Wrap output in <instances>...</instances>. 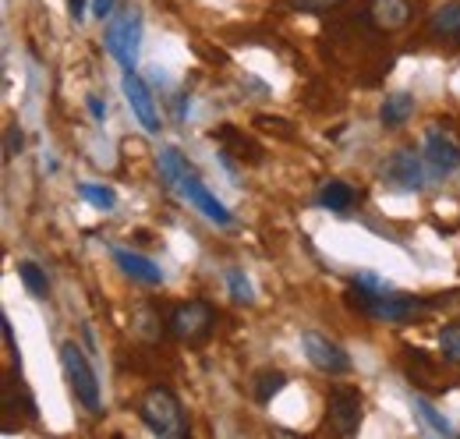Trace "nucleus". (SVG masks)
Returning a JSON list of instances; mask_svg holds the SVG:
<instances>
[{
  "label": "nucleus",
  "instance_id": "1",
  "mask_svg": "<svg viewBox=\"0 0 460 439\" xmlns=\"http://www.w3.org/2000/svg\"><path fill=\"white\" fill-rule=\"evenodd\" d=\"M138 418L153 436L164 439H188L191 436V418L184 404L177 400L171 386H149L138 397Z\"/></svg>",
  "mask_w": 460,
  "mask_h": 439
},
{
  "label": "nucleus",
  "instance_id": "2",
  "mask_svg": "<svg viewBox=\"0 0 460 439\" xmlns=\"http://www.w3.org/2000/svg\"><path fill=\"white\" fill-rule=\"evenodd\" d=\"M60 369H64V380H67V386H71L75 400H78L89 415H96V411L103 408L100 380H96L93 362L85 358V351H82L75 340H64V344H60Z\"/></svg>",
  "mask_w": 460,
  "mask_h": 439
},
{
  "label": "nucleus",
  "instance_id": "3",
  "mask_svg": "<svg viewBox=\"0 0 460 439\" xmlns=\"http://www.w3.org/2000/svg\"><path fill=\"white\" fill-rule=\"evenodd\" d=\"M347 301H350L358 312H365L368 319H379V323H407V319H414V316L425 309L421 298L397 294V291H379V294H372V291H361V287H354V291L347 294Z\"/></svg>",
  "mask_w": 460,
  "mask_h": 439
},
{
  "label": "nucleus",
  "instance_id": "4",
  "mask_svg": "<svg viewBox=\"0 0 460 439\" xmlns=\"http://www.w3.org/2000/svg\"><path fill=\"white\" fill-rule=\"evenodd\" d=\"M167 329H171V336H177L181 344L199 347V344H206V340L213 336V329H217V309H213L209 301H202V298L181 301L171 312V319H167Z\"/></svg>",
  "mask_w": 460,
  "mask_h": 439
},
{
  "label": "nucleus",
  "instance_id": "5",
  "mask_svg": "<svg viewBox=\"0 0 460 439\" xmlns=\"http://www.w3.org/2000/svg\"><path fill=\"white\" fill-rule=\"evenodd\" d=\"M138 43H142V18H138V11L111 14V22L103 29V47H107V54L114 57L124 71H135Z\"/></svg>",
  "mask_w": 460,
  "mask_h": 439
},
{
  "label": "nucleus",
  "instance_id": "6",
  "mask_svg": "<svg viewBox=\"0 0 460 439\" xmlns=\"http://www.w3.org/2000/svg\"><path fill=\"white\" fill-rule=\"evenodd\" d=\"M361 411H365V400H361L358 386H333L330 390V397H326V426L337 436H354L361 429Z\"/></svg>",
  "mask_w": 460,
  "mask_h": 439
},
{
  "label": "nucleus",
  "instance_id": "7",
  "mask_svg": "<svg viewBox=\"0 0 460 439\" xmlns=\"http://www.w3.org/2000/svg\"><path fill=\"white\" fill-rule=\"evenodd\" d=\"M301 347H305V358L312 362V369H319L326 376H347L350 372V354H347L337 340H330L326 333L305 329L301 333Z\"/></svg>",
  "mask_w": 460,
  "mask_h": 439
},
{
  "label": "nucleus",
  "instance_id": "8",
  "mask_svg": "<svg viewBox=\"0 0 460 439\" xmlns=\"http://www.w3.org/2000/svg\"><path fill=\"white\" fill-rule=\"evenodd\" d=\"M379 174H383V181H386L390 188H397V192H421V188H425V164L418 160L414 149H394V153L383 160Z\"/></svg>",
  "mask_w": 460,
  "mask_h": 439
},
{
  "label": "nucleus",
  "instance_id": "9",
  "mask_svg": "<svg viewBox=\"0 0 460 439\" xmlns=\"http://www.w3.org/2000/svg\"><path fill=\"white\" fill-rule=\"evenodd\" d=\"M177 192H181V195H184V199H188L202 217L209 220V223H217V227H234L230 210L217 199V195H213V192H209V188H206V184H202V177L195 174V166L177 181Z\"/></svg>",
  "mask_w": 460,
  "mask_h": 439
},
{
  "label": "nucleus",
  "instance_id": "10",
  "mask_svg": "<svg viewBox=\"0 0 460 439\" xmlns=\"http://www.w3.org/2000/svg\"><path fill=\"white\" fill-rule=\"evenodd\" d=\"M120 89H124V96H128V103H131V113L138 117V124H142L146 131H160V124H164V121H160V107H156V100H153L149 85L142 82V75L124 71Z\"/></svg>",
  "mask_w": 460,
  "mask_h": 439
},
{
  "label": "nucleus",
  "instance_id": "11",
  "mask_svg": "<svg viewBox=\"0 0 460 439\" xmlns=\"http://www.w3.org/2000/svg\"><path fill=\"white\" fill-rule=\"evenodd\" d=\"M365 18H368V25L376 29V32H401L411 25V18H414V7H411V0H368V7H365Z\"/></svg>",
  "mask_w": 460,
  "mask_h": 439
},
{
  "label": "nucleus",
  "instance_id": "12",
  "mask_svg": "<svg viewBox=\"0 0 460 439\" xmlns=\"http://www.w3.org/2000/svg\"><path fill=\"white\" fill-rule=\"evenodd\" d=\"M425 157L439 174H454V170H460V142L443 128H429L425 131Z\"/></svg>",
  "mask_w": 460,
  "mask_h": 439
},
{
  "label": "nucleus",
  "instance_id": "13",
  "mask_svg": "<svg viewBox=\"0 0 460 439\" xmlns=\"http://www.w3.org/2000/svg\"><path fill=\"white\" fill-rule=\"evenodd\" d=\"M111 255H114L117 266H120V273H128L131 280L149 283V287H160V283H164V270H160L149 255L131 252V248H124V245H114V248H111Z\"/></svg>",
  "mask_w": 460,
  "mask_h": 439
},
{
  "label": "nucleus",
  "instance_id": "14",
  "mask_svg": "<svg viewBox=\"0 0 460 439\" xmlns=\"http://www.w3.org/2000/svg\"><path fill=\"white\" fill-rule=\"evenodd\" d=\"M361 199H365V192H358L354 184H347L341 177H333V181H326L319 188V206L330 210V213H350Z\"/></svg>",
  "mask_w": 460,
  "mask_h": 439
},
{
  "label": "nucleus",
  "instance_id": "15",
  "mask_svg": "<svg viewBox=\"0 0 460 439\" xmlns=\"http://www.w3.org/2000/svg\"><path fill=\"white\" fill-rule=\"evenodd\" d=\"M411 411H414V418L421 422V429H425L429 436H454V426H450L421 393H411Z\"/></svg>",
  "mask_w": 460,
  "mask_h": 439
},
{
  "label": "nucleus",
  "instance_id": "16",
  "mask_svg": "<svg viewBox=\"0 0 460 439\" xmlns=\"http://www.w3.org/2000/svg\"><path fill=\"white\" fill-rule=\"evenodd\" d=\"M411 113H414V96L411 93H390L383 100V107H379V121L386 128H401V124L411 121Z\"/></svg>",
  "mask_w": 460,
  "mask_h": 439
},
{
  "label": "nucleus",
  "instance_id": "17",
  "mask_svg": "<svg viewBox=\"0 0 460 439\" xmlns=\"http://www.w3.org/2000/svg\"><path fill=\"white\" fill-rule=\"evenodd\" d=\"M429 32H432V36H439V40H460V0L443 4V7L432 14Z\"/></svg>",
  "mask_w": 460,
  "mask_h": 439
},
{
  "label": "nucleus",
  "instance_id": "18",
  "mask_svg": "<svg viewBox=\"0 0 460 439\" xmlns=\"http://www.w3.org/2000/svg\"><path fill=\"white\" fill-rule=\"evenodd\" d=\"M18 280L25 283V291H29L32 298H47V294H50V280H47V273H43L32 259H22V263H18Z\"/></svg>",
  "mask_w": 460,
  "mask_h": 439
},
{
  "label": "nucleus",
  "instance_id": "19",
  "mask_svg": "<svg viewBox=\"0 0 460 439\" xmlns=\"http://www.w3.org/2000/svg\"><path fill=\"white\" fill-rule=\"evenodd\" d=\"M188 170H191V164L184 160V153H181V149H173V146L160 149V174H164V181H167L171 188H177V181H181Z\"/></svg>",
  "mask_w": 460,
  "mask_h": 439
},
{
  "label": "nucleus",
  "instance_id": "20",
  "mask_svg": "<svg viewBox=\"0 0 460 439\" xmlns=\"http://www.w3.org/2000/svg\"><path fill=\"white\" fill-rule=\"evenodd\" d=\"M78 195H82L89 206H96V210H114V206H117L114 188L96 184V181H82V184H78Z\"/></svg>",
  "mask_w": 460,
  "mask_h": 439
},
{
  "label": "nucleus",
  "instance_id": "21",
  "mask_svg": "<svg viewBox=\"0 0 460 439\" xmlns=\"http://www.w3.org/2000/svg\"><path fill=\"white\" fill-rule=\"evenodd\" d=\"M284 386H288V376H284V372H273V369L259 372V380H255V397H259V404H270Z\"/></svg>",
  "mask_w": 460,
  "mask_h": 439
},
{
  "label": "nucleus",
  "instance_id": "22",
  "mask_svg": "<svg viewBox=\"0 0 460 439\" xmlns=\"http://www.w3.org/2000/svg\"><path fill=\"white\" fill-rule=\"evenodd\" d=\"M227 287L237 305H255V291H252V280L244 276V270H227Z\"/></svg>",
  "mask_w": 460,
  "mask_h": 439
},
{
  "label": "nucleus",
  "instance_id": "23",
  "mask_svg": "<svg viewBox=\"0 0 460 439\" xmlns=\"http://www.w3.org/2000/svg\"><path fill=\"white\" fill-rule=\"evenodd\" d=\"M439 347H443V358L460 365V323H450V327L439 329Z\"/></svg>",
  "mask_w": 460,
  "mask_h": 439
},
{
  "label": "nucleus",
  "instance_id": "24",
  "mask_svg": "<svg viewBox=\"0 0 460 439\" xmlns=\"http://www.w3.org/2000/svg\"><path fill=\"white\" fill-rule=\"evenodd\" d=\"M294 11H301V14H330V11H337L344 0H288Z\"/></svg>",
  "mask_w": 460,
  "mask_h": 439
},
{
  "label": "nucleus",
  "instance_id": "25",
  "mask_svg": "<svg viewBox=\"0 0 460 439\" xmlns=\"http://www.w3.org/2000/svg\"><path fill=\"white\" fill-rule=\"evenodd\" d=\"M354 287H361V291H372V294H379V291H394V287H390V280H383V276L372 273V270H361V273H354Z\"/></svg>",
  "mask_w": 460,
  "mask_h": 439
},
{
  "label": "nucleus",
  "instance_id": "26",
  "mask_svg": "<svg viewBox=\"0 0 460 439\" xmlns=\"http://www.w3.org/2000/svg\"><path fill=\"white\" fill-rule=\"evenodd\" d=\"M22 146H25V139H22V128H18V124H11V128H7V157L22 153Z\"/></svg>",
  "mask_w": 460,
  "mask_h": 439
},
{
  "label": "nucleus",
  "instance_id": "27",
  "mask_svg": "<svg viewBox=\"0 0 460 439\" xmlns=\"http://www.w3.org/2000/svg\"><path fill=\"white\" fill-rule=\"evenodd\" d=\"M85 103H89V113H93V117H96V121H107V103H103V100H100V96H89V100H85Z\"/></svg>",
  "mask_w": 460,
  "mask_h": 439
},
{
  "label": "nucleus",
  "instance_id": "28",
  "mask_svg": "<svg viewBox=\"0 0 460 439\" xmlns=\"http://www.w3.org/2000/svg\"><path fill=\"white\" fill-rule=\"evenodd\" d=\"M114 4H117V0H96V4H93L96 18H111V14H114Z\"/></svg>",
  "mask_w": 460,
  "mask_h": 439
},
{
  "label": "nucleus",
  "instance_id": "29",
  "mask_svg": "<svg viewBox=\"0 0 460 439\" xmlns=\"http://www.w3.org/2000/svg\"><path fill=\"white\" fill-rule=\"evenodd\" d=\"M67 11H71L75 22H82L85 18V0H67Z\"/></svg>",
  "mask_w": 460,
  "mask_h": 439
}]
</instances>
